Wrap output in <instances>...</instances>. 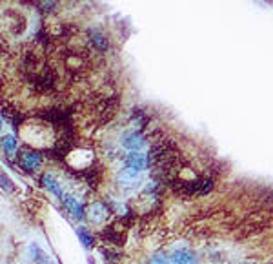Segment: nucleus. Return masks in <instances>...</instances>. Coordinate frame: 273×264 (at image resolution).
Returning <instances> with one entry per match:
<instances>
[{
    "instance_id": "obj_5",
    "label": "nucleus",
    "mask_w": 273,
    "mask_h": 264,
    "mask_svg": "<svg viewBox=\"0 0 273 264\" xmlns=\"http://www.w3.org/2000/svg\"><path fill=\"white\" fill-rule=\"evenodd\" d=\"M89 40H91L93 46L100 51H106L107 47H110V42H107L106 35L100 33V31H97V29H91V31H89Z\"/></svg>"
},
{
    "instance_id": "obj_9",
    "label": "nucleus",
    "mask_w": 273,
    "mask_h": 264,
    "mask_svg": "<svg viewBox=\"0 0 273 264\" xmlns=\"http://www.w3.org/2000/svg\"><path fill=\"white\" fill-rule=\"evenodd\" d=\"M0 144H2V149H4L6 153H13L15 149H17V139H15L13 135H4L2 140H0Z\"/></svg>"
},
{
    "instance_id": "obj_1",
    "label": "nucleus",
    "mask_w": 273,
    "mask_h": 264,
    "mask_svg": "<svg viewBox=\"0 0 273 264\" xmlns=\"http://www.w3.org/2000/svg\"><path fill=\"white\" fill-rule=\"evenodd\" d=\"M42 164V155L35 149H28V151L20 153V168H24L26 172H37Z\"/></svg>"
},
{
    "instance_id": "obj_15",
    "label": "nucleus",
    "mask_w": 273,
    "mask_h": 264,
    "mask_svg": "<svg viewBox=\"0 0 273 264\" xmlns=\"http://www.w3.org/2000/svg\"><path fill=\"white\" fill-rule=\"evenodd\" d=\"M0 126H2V121H0Z\"/></svg>"
},
{
    "instance_id": "obj_2",
    "label": "nucleus",
    "mask_w": 273,
    "mask_h": 264,
    "mask_svg": "<svg viewBox=\"0 0 273 264\" xmlns=\"http://www.w3.org/2000/svg\"><path fill=\"white\" fill-rule=\"evenodd\" d=\"M107 215H110V209H107L106 204H102V202H95L88 208V217L91 223H97V224L106 223Z\"/></svg>"
},
{
    "instance_id": "obj_6",
    "label": "nucleus",
    "mask_w": 273,
    "mask_h": 264,
    "mask_svg": "<svg viewBox=\"0 0 273 264\" xmlns=\"http://www.w3.org/2000/svg\"><path fill=\"white\" fill-rule=\"evenodd\" d=\"M142 137H140L139 133H128L122 139V144H124L126 148L131 149V151H137V149H140V146H142Z\"/></svg>"
},
{
    "instance_id": "obj_4",
    "label": "nucleus",
    "mask_w": 273,
    "mask_h": 264,
    "mask_svg": "<svg viewBox=\"0 0 273 264\" xmlns=\"http://www.w3.org/2000/svg\"><path fill=\"white\" fill-rule=\"evenodd\" d=\"M126 164H128V168L133 170V172H140V170H144V168L148 166V161H146V157H144L142 153L131 151L130 155H128V159H126Z\"/></svg>"
},
{
    "instance_id": "obj_10",
    "label": "nucleus",
    "mask_w": 273,
    "mask_h": 264,
    "mask_svg": "<svg viewBox=\"0 0 273 264\" xmlns=\"http://www.w3.org/2000/svg\"><path fill=\"white\" fill-rule=\"evenodd\" d=\"M173 262L175 264H195L193 255L188 253V251H177L173 255Z\"/></svg>"
},
{
    "instance_id": "obj_3",
    "label": "nucleus",
    "mask_w": 273,
    "mask_h": 264,
    "mask_svg": "<svg viewBox=\"0 0 273 264\" xmlns=\"http://www.w3.org/2000/svg\"><path fill=\"white\" fill-rule=\"evenodd\" d=\"M62 200H64L66 209H68V212H70L75 219L82 221V219H84V206H82V204H80L77 199H73V197H70V195H64V197H62Z\"/></svg>"
},
{
    "instance_id": "obj_12",
    "label": "nucleus",
    "mask_w": 273,
    "mask_h": 264,
    "mask_svg": "<svg viewBox=\"0 0 273 264\" xmlns=\"http://www.w3.org/2000/svg\"><path fill=\"white\" fill-rule=\"evenodd\" d=\"M0 188H2L6 193H13L15 191V184L11 182V179L6 175L4 172H0Z\"/></svg>"
},
{
    "instance_id": "obj_11",
    "label": "nucleus",
    "mask_w": 273,
    "mask_h": 264,
    "mask_svg": "<svg viewBox=\"0 0 273 264\" xmlns=\"http://www.w3.org/2000/svg\"><path fill=\"white\" fill-rule=\"evenodd\" d=\"M31 250H33V260H35V262H37V264H49V259H47V255L44 253V251H42L37 244H33Z\"/></svg>"
},
{
    "instance_id": "obj_13",
    "label": "nucleus",
    "mask_w": 273,
    "mask_h": 264,
    "mask_svg": "<svg viewBox=\"0 0 273 264\" xmlns=\"http://www.w3.org/2000/svg\"><path fill=\"white\" fill-rule=\"evenodd\" d=\"M77 235H79L80 242H82L86 248H91V246H93V235H91V233L86 232L84 228H79V230H77Z\"/></svg>"
},
{
    "instance_id": "obj_7",
    "label": "nucleus",
    "mask_w": 273,
    "mask_h": 264,
    "mask_svg": "<svg viewBox=\"0 0 273 264\" xmlns=\"http://www.w3.org/2000/svg\"><path fill=\"white\" fill-rule=\"evenodd\" d=\"M119 182H121L122 186H126V188H130V186H135L137 182H139V172H133V170H124V172L121 173V177H119Z\"/></svg>"
},
{
    "instance_id": "obj_14",
    "label": "nucleus",
    "mask_w": 273,
    "mask_h": 264,
    "mask_svg": "<svg viewBox=\"0 0 273 264\" xmlns=\"http://www.w3.org/2000/svg\"><path fill=\"white\" fill-rule=\"evenodd\" d=\"M42 11H51L53 8H55V2H42Z\"/></svg>"
},
{
    "instance_id": "obj_8",
    "label": "nucleus",
    "mask_w": 273,
    "mask_h": 264,
    "mask_svg": "<svg viewBox=\"0 0 273 264\" xmlns=\"http://www.w3.org/2000/svg\"><path fill=\"white\" fill-rule=\"evenodd\" d=\"M42 184L46 186L51 193H55L57 197H61V199L64 197V193H62V188L59 186V182H57L51 175H44V177H42Z\"/></svg>"
}]
</instances>
